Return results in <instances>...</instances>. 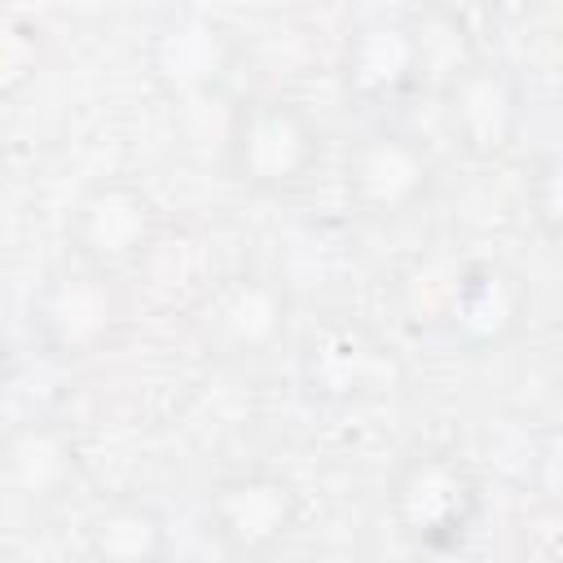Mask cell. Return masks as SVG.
<instances>
[{"label":"cell","mask_w":563,"mask_h":563,"mask_svg":"<svg viewBox=\"0 0 563 563\" xmlns=\"http://www.w3.org/2000/svg\"><path fill=\"white\" fill-rule=\"evenodd\" d=\"M444 119L453 141L475 158H497L510 150L523 123V92L515 70L493 57H466L444 79Z\"/></svg>","instance_id":"cell-12"},{"label":"cell","mask_w":563,"mask_h":563,"mask_svg":"<svg viewBox=\"0 0 563 563\" xmlns=\"http://www.w3.org/2000/svg\"><path fill=\"white\" fill-rule=\"evenodd\" d=\"M128 290L119 277L62 264L31 299V334L53 361H88L110 352L128 330Z\"/></svg>","instance_id":"cell-2"},{"label":"cell","mask_w":563,"mask_h":563,"mask_svg":"<svg viewBox=\"0 0 563 563\" xmlns=\"http://www.w3.org/2000/svg\"><path fill=\"white\" fill-rule=\"evenodd\" d=\"M299 378L308 387L312 400L325 405H361L374 400L383 391H391V383L400 378L391 352L356 321L334 317L321 321L303 352H299Z\"/></svg>","instance_id":"cell-11"},{"label":"cell","mask_w":563,"mask_h":563,"mask_svg":"<svg viewBox=\"0 0 563 563\" xmlns=\"http://www.w3.org/2000/svg\"><path fill=\"white\" fill-rule=\"evenodd\" d=\"M0 189H4V154H0Z\"/></svg>","instance_id":"cell-17"},{"label":"cell","mask_w":563,"mask_h":563,"mask_svg":"<svg viewBox=\"0 0 563 563\" xmlns=\"http://www.w3.org/2000/svg\"><path fill=\"white\" fill-rule=\"evenodd\" d=\"M9 374H13V356H9V347L0 343V400H4V387H9Z\"/></svg>","instance_id":"cell-16"},{"label":"cell","mask_w":563,"mask_h":563,"mask_svg":"<svg viewBox=\"0 0 563 563\" xmlns=\"http://www.w3.org/2000/svg\"><path fill=\"white\" fill-rule=\"evenodd\" d=\"M220 163L233 185L260 198L290 194L308 185V176L321 163V128L299 101L286 97L238 101Z\"/></svg>","instance_id":"cell-1"},{"label":"cell","mask_w":563,"mask_h":563,"mask_svg":"<svg viewBox=\"0 0 563 563\" xmlns=\"http://www.w3.org/2000/svg\"><path fill=\"white\" fill-rule=\"evenodd\" d=\"M84 479V457L62 418H26L0 431V488L26 506H53Z\"/></svg>","instance_id":"cell-13"},{"label":"cell","mask_w":563,"mask_h":563,"mask_svg":"<svg viewBox=\"0 0 563 563\" xmlns=\"http://www.w3.org/2000/svg\"><path fill=\"white\" fill-rule=\"evenodd\" d=\"M422 563H475L466 550H435V554H422Z\"/></svg>","instance_id":"cell-15"},{"label":"cell","mask_w":563,"mask_h":563,"mask_svg":"<svg viewBox=\"0 0 563 563\" xmlns=\"http://www.w3.org/2000/svg\"><path fill=\"white\" fill-rule=\"evenodd\" d=\"M431 70L427 22L391 9L361 13L339 44V88L361 106H391Z\"/></svg>","instance_id":"cell-6"},{"label":"cell","mask_w":563,"mask_h":563,"mask_svg":"<svg viewBox=\"0 0 563 563\" xmlns=\"http://www.w3.org/2000/svg\"><path fill=\"white\" fill-rule=\"evenodd\" d=\"M233 62L238 35L207 9H172L145 40V70L172 106L224 92Z\"/></svg>","instance_id":"cell-10"},{"label":"cell","mask_w":563,"mask_h":563,"mask_svg":"<svg viewBox=\"0 0 563 563\" xmlns=\"http://www.w3.org/2000/svg\"><path fill=\"white\" fill-rule=\"evenodd\" d=\"M431 325L466 356L506 347L528 317V286L501 260L449 264L440 290L431 295Z\"/></svg>","instance_id":"cell-4"},{"label":"cell","mask_w":563,"mask_h":563,"mask_svg":"<svg viewBox=\"0 0 563 563\" xmlns=\"http://www.w3.org/2000/svg\"><path fill=\"white\" fill-rule=\"evenodd\" d=\"M92 563H167L172 532L154 501L145 497H110L84 523Z\"/></svg>","instance_id":"cell-14"},{"label":"cell","mask_w":563,"mask_h":563,"mask_svg":"<svg viewBox=\"0 0 563 563\" xmlns=\"http://www.w3.org/2000/svg\"><path fill=\"white\" fill-rule=\"evenodd\" d=\"M158 233H163V216L154 194L128 176H106L88 185L66 220L70 260L110 277L141 268L154 255Z\"/></svg>","instance_id":"cell-5"},{"label":"cell","mask_w":563,"mask_h":563,"mask_svg":"<svg viewBox=\"0 0 563 563\" xmlns=\"http://www.w3.org/2000/svg\"><path fill=\"white\" fill-rule=\"evenodd\" d=\"M343 189L361 216L400 220L431 198L435 158L413 132L396 123H374L343 154Z\"/></svg>","instance_id":"cell-8"},{"label":"cell","mask_w":563,"mask_h":563,"mask_svg":"<svg viewBox=\"0 0 563 563\" xmlns=\"http://www.w3.org/2000/svg\"><path fill=\"white\" fill-rule=\"evenodd\" d=\"M299 488L264 466L220 475L207 488V532L233 559H264L282 550L299 523Z\"/></svg>","instance_id":"cell-9"},{"label":"cell","mask_w":563,"mask_h":563,"mask_svg":"<svg viewBox=\"0 0 563 563\" xmlns=\"http://www.w3.org/2000/svg\"><path fill=\"white\" fill-rule=\"evenodd\" d=\"M194 334L220 361H264L290 334V295L273 273H229L194 303Z\"/></svg>","instance_id":"cell-7"},{"label":"cell","mask_w":563,"mask_h":563,"mask_svg":"<svg viewBox=\"0 0 563 563\" xmlns=\"http://www.w3.org/2000/svg\"><path fill=\"white\" fill-rule=\"evenodd\" d=\"M387 515L396 532L418 550H462L479 515V479L449 449L409 453L387 484Z\"/></svg>","instance_id":"cell-3"}]
</instances>
